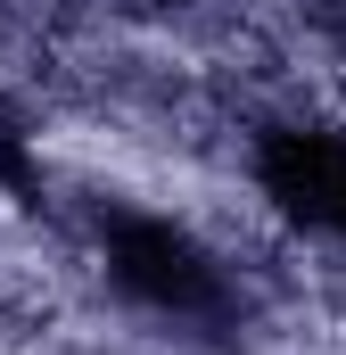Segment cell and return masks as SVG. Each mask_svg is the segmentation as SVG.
I'll use <instances>...</instances> for the list:
<instances>
[{"label":"cell","instance_id":"cell-3","mask_svg":"<svg viewBox=\"0 0 346 355\" xmlns=\"http://www.w3.org/2000/svg\"><path fill=\"white\" fill-rule=\"evenodd\" d=\"M0 190L8 198H25L33 207V190H42V166H33V124H25V107L0 91Z\"/></svg>","mask_w":346,"mask_h":355},{"label":"cell","instance_id":"cell-2","mask_svg":"<svg viewBox=\"0 0 346 355\" xmlns=\"http://www.w3.org/2000/svg\"><path fill=\"white\" fill-rule=\"evenodd\" d=\"M256 190L289 223L346 240V132H330V124H272L256 141Z\"/></svg>","mask_w":346,"mask_h":355},{"label":"cell","instance_id":"cell-1","mask_svg":"<svg viewBox=\"0 0 346 355\" xmlns=\"http://www.w3.org/2000/svg\"><path fill=\"white\" fill-rule=\"evenodd\" d=\"M99 240H107V281H116L132 306H149V314H165V322H223V314H231L223 265H215L206 240L181 232L173 215H107Z\"/></svg>","mask_w":346,"mask_h":355}]
</instances>
